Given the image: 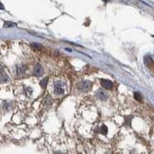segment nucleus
Here are the masks:
<instances>
[{
    "label": "nucleus",
    "instance_id": "obj_1",
    "mask_svg": "<svg viewBox=\"0 0 154 154\" xmlns=\"http://www.w3.org/2000/svg\"><path fill=\"white\" fill-rule=\"evenodd\" d=\"M54 89H55V93L57 95H63L65 91V86L61 81H55L54 83Z\"/></svg>",
    "mask_w": 154,
    "mask_h": 154
},
{
    "label": "nucleus",
    "instance_id": "obj_2",
    "mask_svg": "<svg viewBox=\"0 0 154 154\" xmlns=\"http://www.w3.org/2000/svg\"><path fill=\"white\" fill-rule=\"evenodd\" d=\"M144 63L147 65V67L149 68L152 74H154V61L150 56H146L145 59H144Z\"/></svg>",
    "mask_w": 154,
    "mask_h": 154
},
{
    "label": "nucleus",
    "instance_id": "obj_3",
    "mask_svg": "<svg viewBox=\"0 0 154 154\" xmlns=\"http://www.w3.org/2000/svg\"><path fill=\"white\" fill-rule=\"evenodd\" d=\"M92 88V82L88 80H84L81 81V82L78 84V89L82 92H88L90 89Z\"/></svg>",
    "mask_w": 154,
    "mask_h": 154
},
{
    "label": "nucleus",
    "instance_id": "obj_4",
    "mask_svg": "<svg viewBox=\"0 0 154 154\" xmlns=\"http://www.w3.org/2000/svg\"><path fill=\"white\" fill-rule=\"evenodd\" d=\"M101 85H102V87L105 88V89H112V82L111 80H101Z\"/></svg>",
    "mask_w": 154,
    "mask_h": 154
},
{
    "label": "nucleus",
    "instance_id": "obj_5",
    "mask_svg": "<svg viewBox=\"0 0 154 154\" xmlns=\"http://www.w3.org/2000/svg\"><path fill=\"white\" fill-rule=\"evenodd\" d=\"M33 72H34V75H35V76H42L44 73V69L40 64H37V65L34 67Z\"/></svg>",
    "mask_w": 154,
    "mask_h": 154
},
{
    "label": "nucleus",
    "instance_id": "obj_6",
    "mask_svg": "<svg viewBox=\"0 0 154 154\" xmlns=\"http://www.w3.org/2000/svg\"><path fill=\"white\" fill-rule=\"evenodd\" d=\"M27 66L26 65H17L16 66V73L18 75H22L26 72Z\"/></svg>",
    "mask_w": 154,
    "mask_h": 154
},
{
    "label": "nucleus",
    "instance_id": "obj_7",
    "mask_svg": "<svg viewBox=\"0 0 154 154\" xmlns=\"http://www.w3.org/2000/svg\"><path fill=\"white\" fill-rule=\"evenodd\" d=\"M97 97L99 99H101V100H105V99L107 98V94H106L105 92L100 90V91H98L97 93Z\"/></svg>",
    "mask_w": 154,
    "mask_h": 154
},
{
    "label": "nucleus",
    "instance_id": "obj_8",
    "mask_svg": "<svg viewBox=\"0 0 154 154\" xmlns=\"http://www.w3.org/2000/svg\"><path fill=\"white\" fill-rule=\"evenodd\" d=\"M10 80V78L6 74H0V83H5Z\"/></svg>",
    "mask_w": 154,
    "mask_h": 154
},
{
    "label": "nucleus",
    "instance_id": "obj_9",
    "mask_svg": "<svg viewBox=\"0 0 154 154\" xmlns=\"http://www.w3.org/2000/svg\"><path fill=\"white\" fill-rule=\"evenodd\" d=\"M47 81H48V78H44V80L41 81V86H42L43 88H46V84H47Z\"/></svg>",
    "mask_w": 154,
    "mask_h": 154
},
{
    "label": "nucleus",
    "instance_id": "obj_10",
    "mask_svg": "<svg viewBox=\"0 0 154 154\" xmlns=\"http://www.w3.org/2000/svg\"><path fill=\"white\" fill-rule=\"evenodd\" d=\"M134 97L136 100H139V101H141L142 100V95L140 93H138V92H136V93H134Z\"/></svg>",
    "mask_w": 154,
    "mask_h": 154
},
{
    "label": "nucleus",
    "instance_id": "obj_11",
    "mask_svg": "<svg viewBox=\"0 0 154 154\" xmlns=\"http://www.w3.org/2000/svg\"><path fill=\"white\" fill-rule=\"evenodd\" d=\"M100 132L102 133V134H106V133L108 132V129L106 126H102L101 129H100Z\"/></svg>",
    "mask_w": 154,
    "mask_h": 154
},
{
    "label": "nucleus",
    "instance_id": "obj_12",
    "mask_svg": "<svg viewBox=\"0 0 154 154\" xmlns=\"http://www.w3.org/2000/svg\"><path fill=\"white\" fill-rule=\"evenodd\" d=\"M31 46H32V48L35 49V50H36V49H41V48H42V46H41L40 44H32Z\"/></svg>",
    "mask_w": 154,
    "mask_h": 154
},
{
    "label": "nucleus",
    "instance_id": "obj_13",
    "mask_svg": "<svg viewBox=\"0 0 154 154\" xmlns=\"http://www.w3.org/2000/svg\"><path fill=\"white\" fill-rule=\"evenodd\" d=\"M12 26H15V24H12V23H8V22H6L4 24V27H12Z\"/></svg>",
    "mask_w": 154,
    "mask_h": 154
},
{
    "label": "nucleus",
    "instance_id": "obj_14",
    "mask_svg": "<svg viewBox=\"0 0 154 154\" xmlns=\"http://www.w3.org/2000/svg\"><path fill=\"white\" fill-rule=\"evenodd\" d=\"M3 71V65L1 63H0V74H1V72Z\"/></svg>",
    "mask_w": 154,
    "mask_h": 154
},
{
    "label": "nucleus",
    "instance_id": "obj_15",
    "mask_svg": "<svg viewBox=\"0 0 154 154\" xmlns=\"http://www.w3.org/2000/svg\"><path fill=\"white\" fill-rule=\"evenodd\" d=\"M0 10H4V7H3V4L0 3Z\"/></svg>",
    "mask_w": 154,
    "mask_h": 154
},
{
    "label": "nucleus",
    "instance_id": "obj_16",
    "mask_svg": "<svg viewBox=\"0 0 154 154\" xmlns=\"http://www.w3.org/2000/svg\"><path fill=\"white\" fill-rule=\"evenodd\" d=\"M55 154H63V153H61V152H58V153H57V152H56Z\"/></svg>",
    "mask_w": 154,
    "mask_h": 154
}]
</instances>
